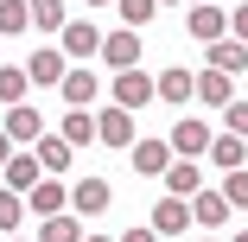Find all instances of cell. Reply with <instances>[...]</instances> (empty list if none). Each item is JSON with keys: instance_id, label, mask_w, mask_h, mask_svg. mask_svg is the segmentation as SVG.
Returning a JSON list of instances; mask_svg holds the SVG:
<instances>
[{"instance_id": "1", "label": "cell", "mask_w": 248, "mask_h": 242, "mask_svg": "<svg viewBox=\"0 0 248 242\" xmlns=\"http://www.w3.org/2000/svg\"><path fill=\"white\" fill-rule=\"evenodd\" d=\"M127 160H134V172H140L146 185H153V178H166V172H172V160H178V153H172V140H159V134H153V140H134Z\"/></svg>"}, {"instance_id": "2", "label": "cell", "mask_w": 248, "mask_h": 242, "mask_svg": "<svg viewBox=\"0 0 248 242\" xmlns=\"http://www.w3.org/2000/svg\"><path fill=\"white\" fill-rule=\"evenodd\" d=\"M26 70H32V89H58L70 77V51L64 45H38V51L26 58Z\"/></svg>"}, {"instance_id": "3", "label": "cell", "mask_w": 248, "mask_h": 242, "mask_svg": "<svg viewBox=\"0 0 248 242\" xmlns=\"http://www.w3.org/2000/svg\"><path fill=\"white\" fill-rule=\"evenodd\" d=\"M185 32H191L197 45H217V38H229V13L217 7V0H204V7L185 13Z\"/></svg>"}, {"instance_id": "4", "label": "cell", "mask_w": 248, "mask_h": 242, "mask_svg": "<svg viewBox=\"0 0 248 242\" xmlns=\"http://www.w3.org/2000/svg\"><path fill=\"white\" fill-rule=\"evenodd\" d=\"M102 64H108V70H140V32H134V26H115V32L102 38Z\"/></svg>"}, {"instance_id": "5", "label": "cell", "mask_w": 248, "mask_h": 242, "mask_svg": "<svg viewBox=\"0 0 248 242\" xmlns=\"http://www.w3.org/2000/svg\"><path fill=\"white\" fill-rule=\"evenodd\" d=\"M108 204H115V191H108V178H77V185H70V210H77L83 223H89V217H102Z\"/></svg>"}, {"instance_id": "6", "label": "cell", "mask_w": 248, "mask_h": 242, "mask_svg": "<svg viewBox=\"0 0 248 242\" xmlns=\"http://www.w3.org/2000/svg\"><path fill=\"white\" fill-rule=\"evenodd\" d=\"M102 38H108V32L95 26V19H70V26L58 32V45H64L70 58H102Z\"/></svg>"}, {"instance_id": "7", "label": "cell", "mask_w": 248, "mask_h": 242, "mask_svg": "<svg viewBox=\"0 0 248 242\" xmlns=\"http://www.w3.org/2000/svg\"><path fill=\"white\" fill-rule=\"evenodd\" d=\"M159 96V77H146V70H115V102L121 109H146Z\"/></svg>"}, {"instance_id": "8", "label": "cell", "mask_w": 248, "mask_h": 242, "mask_svg": "<svg viewBox=\"0 0 248 242\" xmlns=\"http://www.w3.org/2000/svg\"><path fill=\"white\" fill-rule=\"evenodd\" d=\"M191 223H197V217H191V198H172V191H166V198L153 204V229H159V236H185Z\"/></svg>"}, {"instance_id": "9", "label": "cell", "mask_w": 248, "mask_h": 242, "mask_svg": "<svg viewBox=\"0 0 248 242\" xmlns=\"http://www.w3.org/2000/svg\"><path fill=\"white\" fill-rule=\"evenodd\" d=\"M26 204H32V217L45 223V217H64V210H70V191H64L58 178H38V185L26 191Z\"/></svg>"}, {"instance_id": "10", "label": "cell", "mask_w": 248, "mask_h": 242, "mask_svg": "<svg viewBox=\"0 0 248 242\" xmlns=\"http://www.w3.org/2000/svg\"><path fill=\"white\" fill-rule=\"evenodd\" d=\"M210 140H217L210 121H178V128H172V153H178V160H204Z\"/></svg>"}, {"instance_id": "11", "label": "cell", "mask_w": 248, "mask_h": 242, "mask_svg": "<svg viewBox=\"0 0 248 242\" xmlns=\"http://www.w3.org/2000/svg\"><path fill=\"white\" fill-rule=\"evenodd\" d=\"M0 128H7V134L19 140V147H38V140H45V115H38L32 102H19V109H7V121H0Z\"/></svg>"}, {"instance_id": "12", "label": "cell", "mask_w": 248, "mask_h": 242, "mask_svg": "<svg viewBox=\"0 0 248 242\" xmlns=\"http://www.w3.org/2000/svg\"><path fill=\"white\" fill-rule=\"evenodd\" d=\"M197 102H204V109H229L235 102V77L229 70H204V77H197Z\"/></svg>"}, {"instance_id": "13", "label": "cell", "mask_w": 248, "mask_h": 242, "mask_svg": "<svg viewBox=\"0 0 248 242\" xmlns=\"http://www.w3.org/2000/svg\"><path fill=\"white\" fill-rule=\"evenodd\" d=\"M159 185L172 191V198H197V191H204V166H197V160H172V172Z\"/></svg>"}, {"instance_id": "14", "label": "cell", "mask_w": 248, "mask_h": 242, "mask_svg": "<svg viewBox=\"0 0 248 242\" xmlns=\"http://www.w3.org/2000/svg\"><path fill=\"white\" fill-rule=\"evenodd\" d=\"M58 134L70 140V147H89V140H102V115H89V109H70L58 121Z\"/></svg>"}, {"instance_id": "15", "label": "cell", "mask_w": 248, "mask_h": 242, "mask_svg": "<svg viewBox=\"0 0 248 242\" xmlns=\"http://www.w3.org/2000/svg\"><path fill=\"white\" fill-rule=\"evenodd\" d=\"M204 160H210V166H223V172H242V166H248V140H242V134H217Z\"/></svg>"}, {"instance_id": "16", "label": "cell", "mask_w": 248, "mask_h": 242, "mask_svg": "<svg viewBox=\"0 0 248 242\" xmlns=\"http://www.w3.org/2000/svg\"><path fill=\"white\" fill-rule=\"evenodd\" d=\"M102 147H134V109H121V102L102 109Z\"/></svg>"}, {"instance_id": "17", "label": "cell", "mask_w": 248, "mask_h": 242, "mask_svg": "<svg viewBox=\"0 0 248 242\" xmlns=\"http://www.w3.org/2000/svg\"><path fill=\"white\" fill-rule=\"evenodd\" d=\"M0 178H7V191H32L38 178H51V172L38 166V153H13V160H7V172H0Z\"/></svg>"}, {"instance_id": "18", "label": "cell", "mask_w": 248, "mask_h": 242, "mask_svg": "<svg viewBox=\"0 0 248 242\" xmlns=\"http://www.w3.org/2000/svg\"><path fill=\"white\" fill-rule=\"evenodd\" d=\"M32 153H38V166L51 172V178H58V172H70V160H77V147H70L64 134H45L38 147H32Z\"/></svg>"}, {"instance_id": "19", "label": "cell", "mask_w": 248, "mask_h": 242, "mask_svg": "<svg viewBox=\"0 0 248 242\" xmlns=\"http://www.w3.org/2000/svg\"><path fill=\"white\" fill-rule=\"evenodd\" d=\"M95 89H102V77H95V70H70V77L58 83V96H64L70 109H89V102H95Z\"/></svg>"}, {"instance_id": "20", "label": "cell", "mask_w": 248, "mask_h": 242, "mask_svg": "<svg viewBox=\"0 0 248 242\" xmlns=\"http://www.w3.org/2000/svg\"><path fill=\"white\" fill-rule=\"evenodd\" d=\"M204 51H210V70H229V77L248 70V45L242 38H217V45H204Z\"/></svg>"}, {"instance_id": "21", "label": "cell", "mask_w": 248, "mask_h": 242, "mask_svg": "<svg viewBox=\"0 0 248 242\" xmlns=\"http://www.w3.org/2000/svg\"><path fill=\"white\" fill-rule=\"evenodd\" d=\"M26 89H32V70L26 64H0V109H19Z\"/></svg>"}, {"instance_id": "22", "label": "cell", "mask_w": 248, "mask_h": 242, "mask_svg": "<svg viewBox=\"0 0 248 242\" xmlns=\"http://www.w3.org/2000/svg\"><path fill=\"white\" fill-rule=\"evenodd\" d=\"M229 198H223V191H197V198H191V217L197 223H204V229H217V223H229Z\"/></svg>"}, {"instance_id": "23", "label": "cell", "mask_w": 248, "mask_h": 242, "mask_svg": "<svg viewBox=\"0 0 248 242\" xmlns=\"http://www.w3.org/2000/svg\"><path fill=\"white\" fill-rule=\"evenodd\" d=\"M191 96H197V77H191V70H178V64H172V70H159V102H172V109H178V102H191Z\"/></svg>"}, {"instance_id": "24", "label": "cell", "mask_w": 248, "mask_h": 242, "mask_svg": "<svg viewBox=\"0 0 248 242\" xmlns=\"http://www.w3.org/2000/svg\"><path fill=\"white\" fill-rule=\"evenodd\" d=\"M89 229H83V217L77 210H64V217H45L38 223V242H83Z\"/></svg>"}, {"instance_id": "25", "label": "cell", "mask_w": 248, "mask_h": 242, "mask_svg": "<svg viewBox=\"0 0 248 242\" xmlns=\"http://www.w3.org/2000/svg\"><path fill=\"white\" fill-rule=\"evenodd\" d=\"M32 26H38L45 38H58V32L70 26V13H64V0H32Z\"/></svg>"}, {"instance_id": "26", "label": "cell", "mask_w": 248, "mask_h": 242, "mask_svg": "<svg viewBox=\"0 0 248 242\" xmlns=\"http://www.w3.org/2000/svg\"><path fill=\"white\" fill-rule=\"evenodd\" d=\"M32 217V204H26V191H0V236H13L19 223Z\"/></svg>"}, {"instance_id": "27", "label": "cell", "mask_w": 248, "mask_h": 242, "mask_svg": "<svg viewBox=\"0 0 248 242\" xmlns=\"http://www.w3.org/2000/svg\"><path fill=\"white\" fill-rule=\"evenodd\" d=\"M32 26V0H0V38H13Z\"/></svg>"}, {"instance_id": "28", "label": "cell", "mask_w": 248, "mask_h": 242, "mask_svg": "<svg viewBox=\"0 0 248 242\" xmlns=\"http://www.w3.org/2000/svg\"><path fill=\"white\" fill-rule=\"evenodd\" d=\"M153 7H159V0H115V13H121V26H146V19H153Z\"/></svg>"}, {"instance_id": "29", "label": "cell", "mask_w": 248, "mask_h": 242, "mask_svg": "<svg viewBox=\"0 0 248 242\" xmlns=\"http://www.w3.org/2000/svg\"><path fill=\"white\" fill-rule=\"evenodd\" d=\"M223 198H229V204H235V210H248V166H242V172H229V178H223Z\"/></svg>"}, {"instance_id": "30", "label": "cell", "mask_w": 248, "mask_h": 242, "mask_svg": "<svg viewBox=\"0 0 248 242\" xmlns=\"http://www.w3.org/2000/svg\"><path fill=\"white\" fill-rule=\"evenodd\" d=\"M223 121H229V134H242V140H248V102H229V109H223Z\"/></svg>"}, {"instance_id": "31", "label": "cell", "mask_w": 248, "mask_h": 242, "mask_svg": "<svg viewBox=\"0 0 248 242\" xmlns=\"http://www.w3.org/2000/svg\"><path fill=\"white\" fill-rule=\"evenodd\" d=\"M229 38H242V45H248V0H242L235 13H229Z\"/></svg>"}, {"instance_id": "32", "label": "cell", "mask_w": 248, "mask_h": 242, "mask_svg": "<svg viewBox=\"0 0 248 242\" xmlns=\"http://www.w3.org/2000/svg\"><path fill=\"white\" fill-rule=\"evenodd\" d=\"M13 153H19V140H13L7 128H0V172H7V160H13Z\"/></svg>"}, {"instance_id": "33", "label": "cell", "mask_w": 248, "mask_h": 242, "mask_svg": "<svg viewBox=\"0 0 248 242\" xmlns=\"http://www.w3.org/2000/svg\"><path fill=\"white\" fill-rule=\"evenodd\" d=\"M121 242H159V229H153V223H140V229H127Z\"/></svg>"}, {"instance_id": "34", "label": "cell", "mask_w": 248, "mask_h": 242, "mask_svg": "<svg viewBox=\"0 0 248 242\" xmlns=\"http://www.w3.org/2000/svg\"><path fill=\"white\" fill-rule=\"evenodd\" d=\"M83 242H121V236H83Z\"/></svg>"}, {"instance_id": "35", "label": "cell", "mask_w": 248, "mask_h": 242, "mask_svg": "<svg viewBox=\"0 0 248 242\" xmlns=\"http://www.w3.org/2000/svg\"><path fill=\"white\" fill-rule=\"evenodd\" d=\"M89 7H95V13H102V7H115V0H89Z\"/></svg>"}, {"instance_id": "36", "label": "cell", "mask_w": 248, "mask_h": 242, "mask_svg": "<svg viewBox=\"0 0 248 242\" xmlns=\"http://www.w3.org/2000/svg\"><path fill=\"white\" fill-rule=\"evenodd\" d=\"M229 242H248V229H235V236H229Z\"/></svg>"}, {"instance_id": "37", "label": "cell", "mask_w": 248, "mask_h": 242, "mask_svg": "<svg viewBox=\"0 0 248 242\" xmlns=\"http://www.w3.org/2000/svg\"><path fill=\"white\" fill-rule=\"evenodd\" d=\"M159 7H178V0H159Z\"/></svg>"}, {"instance_id": "38", "label": "cell", "mask_w": 248, "mask_h": 242, "mask_svg": "<svg viewBox=\"0 0 248 242\" xmlns=\"http://www.w3.org/2000/svg\"><path fill=\"white\" fill-rule=\"evenodd\" d=\"M191 7H204V0H191Z\"/></svg>"}, {"instance_id": "39", "label": "cell", "mask_w": 248, "mask_h": 242, "mask_svg": "<svg viewBox=\"0 0 248 242\" xmlns=\"http://www.w3.org/2000/svg\"><path fill=\"white\" fill-rule=\"evenodd\" d=\"M7 242H19V236H7Z\"/></svg>"}, {"instance_id": "40", "label": "cell", "mask_w": 248, "mask_h": 242, "mask_svg": "<svg viewBox=\"0 0 248 242\" xmlns=\"http://www.w3.org/2000/svg\"><path fill=\"white\" fill-rule=\"evenodd\" d=\"M204 242H217V236H204Z\"/></svg>"}]
</instances>
